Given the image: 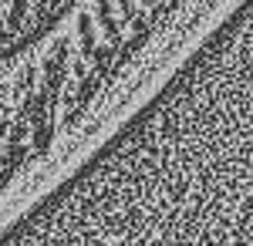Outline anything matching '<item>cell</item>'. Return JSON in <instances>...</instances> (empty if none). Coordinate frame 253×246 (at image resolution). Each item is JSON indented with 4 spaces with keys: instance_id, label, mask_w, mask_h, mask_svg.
Instances as JSON below:
<instances>
[{
    "instance_id": "1",
    "label": "cell",
    "mask_w": 253,
    "mask_h": 246,
    "mask_svg": "<svg viewBox=\"0 0 253 246\" xmlns=\"http://www.w3.org/2000/svg\"><path fill=\"white\" fill-rule=\"evenodd\" d=\"M182 0H78L71 17L95 31L91 75L98 81L115 78V71L142 44L166 27V20L179 10Z\"/></svg>"
},
{
    "instance_id": "2",
    "label": "cell",
    "mask_w": 253,
    "mask_h": 246,
    "mask_svg": "<svg viewBox=\"0 0 253 246\" xmlns=\"http://www.w3.org/2000/svg\"><path fill=\"white\" fill-rule=\"evenodd\" d=\"M78 0H0V20L24 31H51L71 14Z\"/></svg>"
}]
</instances>
